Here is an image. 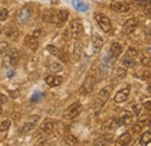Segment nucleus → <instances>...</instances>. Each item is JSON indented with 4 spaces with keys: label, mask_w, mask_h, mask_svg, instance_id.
<instances>
[{
    "label": "nucleus",
    "mask_w": 151,
    "mask_h": 146,
    "mask_svg": "<svg viewBox=\"0 0 151 146\" xmlns=\"http://www.w3.org/2000/svg\"><path fill=\"white\" fill-rule=\"evenodd\" d=\"M150 139H151V133H150V130H148L147 132H144L141 137V140H139V144L141 145H147L150 143Z\"/></svg>",
    "instance_id": "25"
},
{
    "label": "nucleus",
    "mask_w": 151,
    "mask_h": 146,
    "mask_svg": "<svg viewBox=\"0 0 151 146\" xmlns=\"http://www.w3.org/2000/svg\"><path fill=\"white\" fill-rule=\"evenodd\" d=\"M56 16H57V20H58V21L64 22V21H66L68 18H69V12L65 11V9H60V11H58V12L56 13Z\"/></svg>",
    "instance_id": "24"
},
{
    "label": "nucleus",
    "mask_w": 151,
    "mask_h": 146,
    "mask_svg": "<svg viewBox=\"0 0 151 146\" xmlns=\"http://www.w3.org/2000/svg\"><path fill=\"white\" fill-rule=\"evenodd\" d=\"M6 101H7V96L0 93V104H1V103H5Z\"/></svg>",
    "instance_id": "38"
},
{
    "label": "nucleus",
    "mask_w": 151,
    "mask_h": 146,
    "mask_svg": "<svg viewBox=\"0 0 151 146\" xmlns=\"http://www.w3.org/2000/svg\"><path fill=\"white\" fill-rule=\"evenodd\" d=\"M57 56H58V58H59L63 63H68V62H69V59H70V58H69V55H68L65 51H60V52L58 51Z\"/></svg>",
    "instance_id": "32"
},
{
    "label": "nucleus",
    "mask_w": 151,
    "mask_h": 146,
    "mask_svg": "<svg viewBox=\"0 0 151 146\" xmlns=\"http://www.w3.org/2000/svg\"><path fill=\"white\" fill-rule=\"evenodd\" d=\"M64 143L66 145H77L78 144V139L76 138L75 136L70 135V136H68V137L64 138Z\"/></svg>",
    "instance_id": "29"
},
{
    "label": "nucleus",
    "mask_w": 151,
    "mask_h": 146,
    "mask_svg": "<svg viewBox=\"0 0 151 146\" xmlns=\"http://www.w3.org/2000/svg\"><path fill=\"white\" fill-rule=\"evenodd\" d=\"M14 74H15V72H14L13 70H9V71L7 72V77H8V78H12Z\"/></svg>",
    "instance_id": "40"
},
{
    "label": "nucleus",
    "mask_w": 151,
    "mask_h": 146,
    "mask_svg": "<svg viewBox=\"0 0 151 146\" xmlns=\"http://www.w3.org/2000/svg\"><path fill=\"white\" fill-rule=\"evenodd\" d=\"M40 129H41L43 132L50 133V132L54 130V122H51V121H47V122H44L43 124H41Z\"/></svg>",
    "instance_id": "20"
},
{
    "label": "nucleus",
    "mask_w": 151,
    "mask_h": 146,
    "mask_svg": "<svg viewBox=\"0 0 151 146\" xmlns=\"http://www.w3.org/2000/svg\"><path fill=\"white\" fill-rule=\"evenodd\" d=\"M72 6L79 12H86L88 9V5L83 0H72Z\"/></svg>",
    "instance_id": "17"
},
{
    "label": "nucleus",
    "mask_w": 151,
    "mask_h": 146,
    "mask_svg": "<svg viewBox=\"0 0 151 146\" xmlns=\"http://www.w3.org/2000/svg\"><path fill=\"white\" fill-rule=\"evenodd\" d=\"M32 14H33V11L29 6H24L22 7L21 9L18 11L17 15H15V20L17 22L20 23V24H23V23H27L30 18H32Z\"/></svg>",
    "instance_id": "2"
},
{
    "label": "nucleus",
    "mask_w": 151,
    "mask_h": 146,
    "mask_svg": "<svg viewBox=\"0 0 151 146\" xmlns=\"http://www.w3.org/2000/svg\"><path fill=\"white\" fill-rule=\"evenodd\" d=\"M0 114H1V107H0Z\"/></svg>",
    "instance_id": "44"
},
{
    "label": "nucleus",
    "mask_w": 151,
    "mask_h": 146,
    "mask_svg": "<svg viewBox=\"0 0 151 146\" xmlns=\"http://www.w3.org/2000/svg\"><path fill=\"white\" fill-rule=\"evenodd\" d=\"M8 18V11L6 8L0 9V20H6Z\"/></svg>",
    "instance_id": "37"
},
{
    "label": "nucleus",
    "mask_w": 151,
    "mask_h": 146,
    "mask_svg": "<svg viewBox=\"0 0 151 146\" xmlns=\"http://www.w3.org/2000/svg\"><path fill=\"white\" fill-rule=\"evenodd\" d=\"M144 107H145L147 109H148L149 111H150V101H148V102H147V103L144 104Z\"/></svg>",
    "instance_id": "41"
},
{
    "label": "nucleus",
    "mask_w": 151,
    "mask_h": 146,
    "mask_svg": "<svg viewBox=\"0 0 151 146\" xmlns=\"http://www.w3.org/2000/svg\"><path fill=\"white\" fill-rule=\"evenodd\" d=\"M94 84H95L94 75H92V74L91 75H87L86 79H85V81H84V84H83V86H81V88H80V93L84 94V95L90 94L91 92L93 91Z\"/></svg>",
    "instance_id": "5"
},
{
    "label": "nucleus",
    "mask_w": 151,
    "mask_h": 146,
    "mask_svg": "<svg viewBox=\"0 0 151 146\" xmlns=\"http://www.w3.org/2000/svg\"><path fill=\"white\" fill-rule=\"evenodd\" d=\"M81 111V104L79 103H73L72 106H70L68 109L64 111V117L68 120H72L76 116L79 115V112Z\"/></svg>",
    "instance_id": "7"
},
{
    "label": "nucleus",
    "mask_w": 151,
    "mask_h": 146,
    "mask_svg": "<svg viewBox=\"0 0 151 146\" xmlns=\"http://www.w3.org/2000/svg\"><path fill=\"white\" fill-rule=\"evenodd\" d=\"M116 123V127H120V125H128V124H132V115L129 111H122L121 112V116L117 121H115Z\"/></svg>",
    "instance_id": "9"
},
{
    "label": "nucleus",
    "mask_w": 151,
    "mask_h": 146,
    "mask_svg": "<svg viewBox=\"0 0 151 146\" xmlns=\"http://www.w3.org/2000/svg\"><path fill=\"white\" fill-rule=\"evenodd\" d=\"M45 82H47L49 86H51V87H56V86H59V85L62 84V78L58 77V75L51 74V75H48V77L45 78Z\"/></svg>",
    "instance_id": "15"
},
{
    "label": "nucleus",
    "mask_w": 151,
    "mask_h": 146,
    "mask_svg": "<svg viewBox=\"0 0 151 146\" xmlns=\"http://www.w3.org/2000/svg\"><path fill=\"white\" fill-rule=\"evenodd\" d=\"M109 51H111V55L113 56L114 58H117L119 56L122 54V45L120 43L115 42V43H113L111 45V50Z\"/></svg>",
    "instance_id": "18"
},
{
    "label": "nucleus",
    "mask_w": 151,
    "mask_h": 146,
    "mask_svg": "<svg viewBox=\"0 0 151 146\" xmlns=\"http://www.w3.org/2000/svg\"><path fill=\"white\" fill-rule=\"evenodd\" d=\"M34 128H35V123H33V122L24 123L23 127L20 129V133H21V135H26V133H28L29 131H32Z\"/></svg>",
    "instance_id": "22"
},
{
    "label": "nucleus",
    "mask_w": 151,
    "mask_h": 146,
    "mask_svg": "<svg viewBox=\"0 0 151 146\" xmlns=\"http://www.w3.org/2000/svg\"><path fill=\"white\" fill-rule=\"evenodd\" d=\"M122 64H123V66H126V67L128 69V67H132V66H134L135 62H134V59H132V58H130L129 56L126 55L123 58H122Z\"/></svg>",
    "instance_id": "27"
},
{
    "label": "nucleus",
    "mask_w": 151,
    "mask_h": 146,
    "mask_svg": "<svg viewBox=\"0 0 151 146\" xmlns=\"http://www.w3.org/2000/svg\"><path fill=\"white\" fill-rule=\"evenodd\" d=\"M47 51L50 54V55L52 56H57V54H58V48L57 47H55V45H52V44H50V45H48L47 47Z\"/></svg>",
    "instance_id": "33"
},
{
    "label": "nucleus",
    "mask_w": 151,
    "mask_h": 146,
    "mask_svg": "<svg viewBox=\"0 0 151 146\" xmlns=\"http://www.w3.org/2000/svg\"><path fill=\"white\" fill-rule=\"evenodd\" d=\"M129 93H130V86H126L124 88H122L121 91H119L115 94L114 101L116 103H122V102L127 101V99L129 96Z\"/></svg>",
    "instance_id": "8"
},
{
    "label": "nucleus",
    "mask_w": 151,
    "mask_h": 146,
    "mask_svg": "<svg viewBox=\"0 0 151 146\" xmlns=\"http://www.w3.org/2000/svg\"><path fill=\"white\" fill-rule=\"evenodd\" d=\"M109 99V89L108 88H104L99 92L98 97L94 102V115H98L101 108L104 107V104L108 101Z\"/></svg>",
    "instance_id": "1"
},
{
    "label": "nucleus",
    "mask_w": 151,
    "mask_h": 146,
    "mask_svg": "<svg viewBox=\"0 0 151 146\" xmlns=\"http://www.w3.org/2000/svg\"><path fill=\"white\" fill-rule=\"evenodd\" d=\"M43 99V94L41 93V92H35L34 94H33V96L30 97V102H38V101H41Z\"/></svg>",
    "instance_id": "31"
},
{
    "label": "nucleus",
    "mask_w": 151,
    "mask_h": 146,
    "mask_svg": "<svg viewBox=\"0 0 151 146\" xmlns=\"http://www.w3.org/2000/svg\"><path fill=\"white\" fill-rule=\"evenodd\" d=\"M113 142V138L112 136H108V135H104L101 137H99L98 139L94 140V145H100V146H106V145H111Z\"/></svg>",
    "instance_id": "14"
},
{
    "label": "nucleus",
    "mask_w": 151,
    "mask_h": 146,
    "mask_svg": "<svg viewBox=\"0 0 151 146\" xmlns=\"http://www.w3.org/2000/svg\"><path fill=\"white\" fill-rule=\"evenodd\" d=\"M9 50H11V47H9L8 43L0 42V56H5L7 54H9Z\"/></svg>",
    "instance_id": "26"
},
{
    "label": "nucleus",
    "mask_w": 151,
    "mask_h": 146,
    "mask_svg": "<svg viewBox=\"0 0 151 146\" xmlns=\"http://www.w3.org/2000/svg\"><path fill=\"white\" fill-rule=\"evenodd\" d=\"M111 8L117 13H126L129 11V4L122 0H114L111 4Z\"/></svg>",
    "instance_id": "6"
},
{
    "label": "nucleus",
    "mask_w": 151,
    "mask_h": 146,
    "mask_svg": "<svg viewBox=\"0 0 151 146\" xmlns=\"http://www.w3.org/2000/svg\"><path fill=\"white\" fill-rule=\"evenodd\" d=\"M137 55H138V52H137L136 49H134V48H129V49H128V54H127V56H129L130 58H136Z\"/></svg>",
    "instance_id": "36"
},
{
    "label": "nucleus",
    "mask_w": 151,
    "mask_h": 146,
    "mask_svg": "<svg viewBox=\"0 0 151 146\" xmlns=\"http://www.w3.org/2000/svg\"><path fill=\"white\" fill-rule=\"evenodd\" d=\"M83 31H84V27H83L81 20L75 19L70 24V35H71V37L73 39H78L83 35Z\"/></svg>",
    "instance_id": "3"
},
{
    "label": "nucleus",
    "mask_w": 151,
    "mask_h": 146,
    "mask_svg": "<svg viewBox=\"0 0 151 146\" xmlns=\"http://www.w3.org/2000/svg\"><path fill=\"white\" fill-rule=\"evenodd\" d=\"M92 43H93V51H94V54H98L102 49V47H104V38L100 35H98V34H94L93 38H92Z\"/></svg>",
    "instance_id": "13"
},
{
    "label": "nucleus",
    "mask_w": 151,
    "mask_h": 146,
    "mask_svg": "<svg viewBox=\"0 0 151 146\" xmlns=\"http://www.w3.org/2000/svg\"><path fill=\"white\" fill-rule=\"evenodd\" d=\"M9 94L12 95V97H14V99H15V97H18V96H19V91H17V92H9Z\"/></svg>",
    "instance_id": "39"
},
{
    "label": "nucleus",
    "mask_w": 151,
    "mask_h": 146,
    "mask_svg": "<svg viewBox=\"0 0 151 146\" xmlns=\"http://www.w3.org/2000/svg\"><path fill=\"white\" fill-rule=\"evenodd\" d=\"M132 114L138 116L141 114V110H142V106L141 104H132Z\"/></svg>",
    "instance_id": "35"
},
{
    "label": "nucleus",
    "mask_w": 151,
    "mask_h": 146,
    "mask_svg": "<svg viewBox=\"0 0 151 146\" xmlns=\"http://www.w3.org/2000/svg\"><path fill=\"white\" fill-rule=\"evenodd\" d=\"M11 127V121L9 120H5L1 122L0 124V132H4V131H7Z\"/></svg>",
    "instance_id": "30"
},
{
    "label": "nucleus",
    "mask_w": 151,
    "mask_h": 146,
    "mask_svg": "<svg viewBox=\"0 0 151 146\" xmlns=\"http://www.w3.org/2000/svg\"><path fill=\"white\" fill-rule=\"evenodd\" d=\"M2 33V27H1V24H0V34Z\"/></svg>",
    "instance_id": "43"
},
{
    "label": "nucleus",
    "mask_w": 151,
    "mask_h": 146,
    "mask_svg": "<svg viewBox=\"0 0 151 146\" xmlns=\"http://www.w3.org/2000/svg\"><path fill=\"white\" fill-rule=\"evenodd\" d=\"M49 70L52 73H57V72H60V71L63 70V67H62V65H60L59 63L52 62V63L50 64V66H49Z\"/></svg>",
    "instance_id": "28"
},
{
    "label": "nucleus",
    "mask_w": 151,
    "mask_h": 146,
    "mask_svg": "<svg viewBox=\"0 0 151 146\" xmlns=\"http://www.w3.org/2000/svg\"><path fill=\"white\" fill-rule=\"evenodd\" d=\"M19 59H20L19 52H18L17 50L13 51V52L11 54V57H9V63H11V65H12V66H17L18 63H19Z\"/></svg>",
    "instance_id": "23"
},
{
    "label": "nucleus",
    "mask_w": 151,
    "mask_h": 146,
    "mask_svg": "<svg viewBox=\"0 0 151 146\" xmlns=\"http://www.w3.org/2000/svg\"><path fill=\"white\" fill-rule=\"evenodd\" d=\"M143 127H144V122H141V121H139V122H138L136 125H134V127H132V132H135V133H138V132H139V131L143 129Z\"/></svg>",
    "instance_id": "34"
},
{
    "label": "nucleus",
    "mask_w": 151,
    "mask_h": 146,
    "mask_svg": "<svg viewBox=\"0 0 151 146\" xmlns=\"http://www.w3.org/2000/svg\"><path fill=\"white\" fill-rule=\"evenodd\" d=\"M136 26H137V22L135 19H129L127 20L124 23H123V27H122V31L123 34L126 35H130L132 33H134V30L136 29Z\"/></svg>",
    "instance_id": "10"
},
{
    "label": "nucleus",
    "mask_w": 151,
    "mask_h": 146,
    "mask_svg": "<svg viewBox=\"0 0 151 146\" xmlns=\"http://www.w3.org/2000/svg\"><path fill=\"white\" fill-rule=\"evenodd\" d=\"M37 145H49L48 142H42V143H38Z\"/></svg>",
    "instance_id": "42"
},
{
    "label": "nucleus",
    "mask_w": 151,
    "mask_h": 146,
    "mask_svg": "<svg viewBox=\"0 0 151 146\" xmlns=\"http://www.w3.org/2000/svg\"><path fill=\"white\" fill-rule=\"evenodd\" d=\"M130 142H132V136H130V133H129V132H123V133L116 139L115 144L119 146H127L130 144Z\"/></svg>",
    "instance_id": "12"
},
{
    "label": "nucleus",
    "mask_w": 151,
    "mask_h": 146,
    "mask_svg": "<svg viewBox=\"0 0 151 146\" xmlns=\"http://www.w3.org/2000/svg\"><path fill=\"white\" fill-rule=\"evenodd\" d=\"M126 74H127V71L123 67H117V69L114 70L113 72V75L115 79H123L126 77Z\"/></svg>",
    "instance_id": "21"
},
{
    "label": "nucleus",
    "mask_w": 151,
    "mask_h": 146,
    "mask_svg": "<svg viewBox=\"0 0 151 146\" xmlns=\"http://www.w3.org/2000/svg\"><path fill=\"white\" fill-rule=\"evenodd\" d=\"M42 18H43V20H44L45 22H54V21L57 20L56 13H55L54 11H45V12L43 13Z\"/></svg>",
    "instance_id": "19"
},
{
    "label": "nucleus",
    "mask_w": 151,
    "mask_h": 146,
    "mask_svg": "<svg viewBox=\"0 0 151 146\" xmlns=\"http://www.w3.org/2000/svg\"><path fill=\"white\" fill-rule=\"evenodd\" d=\"M26 44L29 49L36 51L38 48V41H37V37L35 36H27L26 37Z\"/></svg>",
    "instance_id": "16"
},
{
    "label": "nucleus",
    "mask_w": 151,
    "mask_h": 146,
    "mask_svg": "<svg viewBox=\"0 0 151 146\" xmlns=\"http://www.w3.org/2000/svg\"><path fill=\"white\" fill-rule=\"evenodd\" d=\"M4 33H5V35L7 38H9V39H12V41H15V39H18L20 36V33L19 30L14 27V26H12V24H9V26H7V27H5V30H4Z\"/></svg>",
    "instance_id": "11"
},
{
    "label": "nucleus",
    "mask_w": 151,
    "mask_h": 146,
    "mask_svg": "<svg viewBox=\"0 0 151 146\" xmlns=\"http://www.w3.org/2000/svg\"><path fill=\"white\" fill-rule=\"evenodd\" d=\"M94 18L96 23L99 24V27L101 28L102 31L109 33L112 30V22H111V20H109V18L107 15H105V14H96Z\"/></svg>",
    "instance_id": "4"
}]
</instances>
